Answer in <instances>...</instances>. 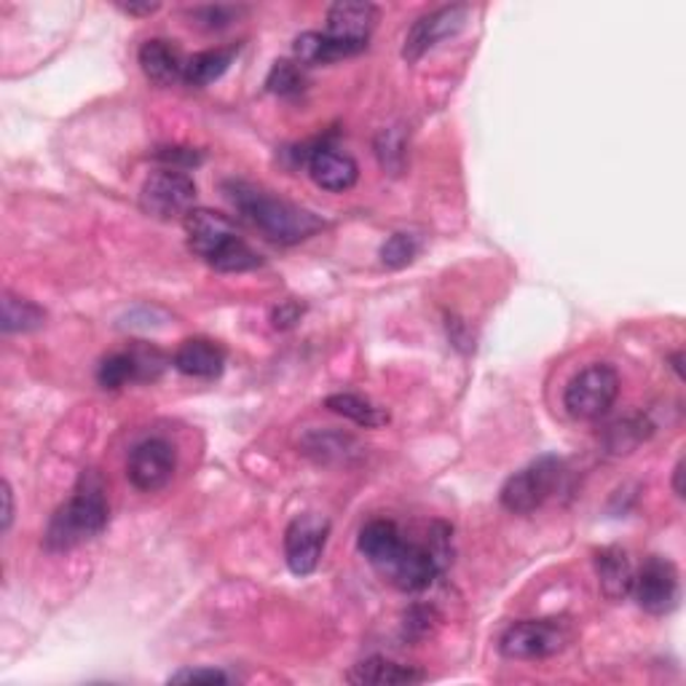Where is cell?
I'll return each instance as SVG.
<instances>
[{"label": "cell", "mask_w": 686, "mask_h": 686, "mask_svg": "<svg viewBox=\"0 0 686 686\" xmlns=\"http://www.w3.org/2000/svg\"><path fill=\"white\" fill-rule=\"evenodd\" d=\"M228 673L218 671V667H185L170 676V684H228Z\"/></svg>", "instance_id": "4dcf8cb0"}, {"label": "cell", "mask_w": 686, "mask_h": 686, "mask_svg": "<svg viewBox=\"0 0 686 686\" xmlns=\"http://www.w3.org/2000/svg\"><path fill=\"white\" fill-rule=\"evenodd\" d=\"M44 322L46 311L38 304L20 298L14 293H3V319H0V328H3L5 335L33 333V330L44 328Z\"/></svg>", "instance_id": "44dd1931"}, {"label": "cell", "mask_w": 686, "mask_h": 686, "mask_svg": "<svg viewBox=\"0 0 686 686\" xmlns=\"http://www.w3.org/2000/svg\"><path fill=\"white\" fill-rule=\"evenodd\" d=\"M652 426L643 419H625L617 421V424L609 430V437H606V445H609L611 454H630L638 443L647 441Z\"/></svg>", "instance_id": "4316f807"}, {"label": "cell", "mask_w": 686, "mask_h": 686, "mask_svg": "<svg viewBox=\"0 0 686 686\" xmlns=\"http://www.w3.org/2000/svg\"><path fill=\"white\" fill-rule=\"evenodd\" d=\"M619 397V373L606 363L587 365L569 381L563 405L569 416L580 421H595L611 411Z\"/></svg>", "instance_id": "3957f363"}, {"label": "cell", "mask_w": 686, "mask_h": 686, "mask_svg": "<svg viewBox=\"0 0 686 686\" xmlns=\"http://www.w3.org/2000/svg\"><path fill=\"white\" fill-rule=\"evenodd\" d=\"M185 233H188V247L194 255L202 258L204 263L220 250L222 244L231 242L233 237H239L237 226L228 215L215 213V209L207 207H194L188 215L183 218Z\"/></svg>", "instance_id": "4fadbf2b"}, {"label": "cell", "mask_w": 686, "mask_h": 686, "mask_svg": "<svg viewBox=\"0 0 686 686\" xmlns=\"http://www.w3.org/2000/svg\"><path fill=\"white\" fill-rule=\"evenodd\" d=\"M561 478H563L561 459H556V456H541V459L523 467L521 472H515L513 478L502 485V493H499L502 507L515 515L534 513V510H539L541 504L558 491Z\"/></svg>", "instance_id": "277c9868"}, {"label": "cell", "mask_w": 686, "mask_h": 686, "mask_svg": "<svg viewBox=\"0 0 686 686\" xmlns=\"http://www.w3.org/2000/svg\"><path fill=\"white\" fill-rule=\"evenodd\" d=\"M98 381L102 389H122L129 381H137V363L132 352H116L102 359L98 368Z\"/></svg>", "instance_id": "d4e9b609"}, {"label": "cell", "mask_w": 686, "mask_h": 686, "mask_svg": "<svg viewBox=\"0 0 686 686\" xmlns=\"http://www.w3.org/2000/svg\"><path fill=\"white\" fill-rule=\"evenodd\" d=\"M673 491H676V496H684V459L673 469Z\"/></svg>", "instance_id": "8d00e7d4"}, {"label": "cell", "mask_w": 686, "mask_h": 686, "mask_svg": "<svg viewBox=\"0 0 686 686\" xmlns=\"http://www.w3.org/2000/svg\"><path fill=\"white\" fill-rule=\"evenodd\" d=\"M330 523L319 515H298L285 531V558L295 576H309L317 571L328 541Z\"/></svg>", "instance_id": "9c48e42d"}, {"label": "cell", "mask_w": 686, "mask_h": 686, "mask_svg": "<svg viewBox=\"0 0 686 686\" xmlns=\"http://www.w3.org/2000/svg\"><path fill=\"white\" fill-rule=\"evenodd\" d=\"M137 59H140L142 73H146L148 81L156 83V87H172L174 81L183 78L185 62H183V57H180V49L172 44V41H164V38L146 41L140 54H137Z\"/></svg>", "instance_id": "9a60e30c"}, {"label": "cell", "mask_w": 686, "mask_h": 686, "mask_svg": "<svg viewBox=\"0 0 686 686\" xmlns=\"http://www.w3.org/2000/svg\"><path fill=\"white\" fill-rule=\"evenodd\" d=\"M630 593L636 595L638 606L643 611L654 614V617L671 614L678 606V598H682V582H678L676 563L667 561V558L652 556L633 576V590Z\"/></svg>", "instance_id": "52a82bcc"}, {"label": "cell", "mask_w": 686, "mask_h": 686, "mask_svg": "<svg viewBox=\"0 0 686 686\" xmlns=\"http://www.w3.org/2000/svg\"><path fill=\"white\" fill-rule=\"evenodd\" d=\"M421 242L413 233H392L381 247V263L389 268H405L419 255Z\"/></svg>", "instance_id": "83f0119b"}, {"label": "cell", "mask_w": 686, "mask_h": 686, "mask_svg": "<svg viewBox=\"0 0 686 686\" xmlns=\"http://www.w3.org/2000/svg\"><path fill=\"white\" fill-rule=\"evenodd\" d=\"M196 183L180 170H159L142 183L140 207L156 220L185 218L194 209Z\"/></svg>", "instance_id": "8992f818"}, {"label": "cell", "mask_w": 686, "mask_h": 686, "mask_svg": "<svg viewBox=\"0 0 686 686\" xmlns=\"http://www.w3.org/2000/svg\"><path fill=\"white\" fill-rule=\"evenodd\" d=\"M11 521H14V491L9 480H3V531H9Z\"/></svg>", "instance_id": "e575fe53"}, {"label": "cell", "mask_w": 686, "mask_h": 686, "mask_svg": "<svg viewBox=\"0 0 686 686\" xmlns=\"http://www.w3.org/2000/svg\"><path fill=\"white\" fill-rule=\"evenodd\" d=\"M233 57H237V49H209L196 54L185 62L183 70V81L194 89H204L209 83H215L218 78L231 68Z\"/></svg>", "instance_id": "ffe728a7"}, {"label": "cell", "mask_w": 686, "mask_h": 686, "mask_svg": "<svg viewBox=\"0 0 686 686\" xmlns=\"http://www.w3.org/2000/svg\"><path fill=\"white\" fill-rule=\"evenodd\" d=\"M293 54L298 65H330L335 59L352 57L354 52H348L339 41L330 38L328 33H304L295 38Z\"/></svg>", "instance_id": "7402d4cb"}, {"label": "cell", "mask_w": 686, "mask_h": 686, "mask_svg": "<svg viewBox=\"0 0 686 686\" xmlns=\"http://www.w3.org/2000/svg\"><path fill=\"white\" fill-rule=\"evenodd\" d=\"M105 489L94 472H83L73 496L54 513L44 534V547L49 552H68L83 541L100 537L107 526Z\"/></svg>", "instance_id": "7a4b0ae2"}, {"label": "cell", "mask_w": 686, "mask_h": 686, "mask_svg": "<svg viewBox=\"0 0 686 686\" xmlns=\"http://www.w3.org/2000/svg\"><path fill=\"white\" fill-rule=\"evenodd\" d=\"M268 92L279 94V98H293V94H300L306 89V73L298 62H290V59H279L274 62L271 73L266 78Z\"/></svg>", "instance_id": "484cf974"}, {"label": "cell", "mask_w": 686, "mask_h": 686, "mask_svg": "<svg viewBox=\"0 0 686 686\" xmlns=\"http://www.w3.org/2000/svg\"><path fill=\"white\" fill-rule=\"evenodd\" d=\"M172 365L191 378H218L226 368V352L215 341L188 339L174 352Z\"/></svg>", "instance_id": "2e32d148"}, {"label": "cell", "mask_w": 686, "mask_h": 686, "mask_svg": "<svg viewBox=\"0 0 686 686\" xmlns=\"http://www.w3.org/2000/svg\"><path fill=\"white\" fill-rule=\"evenodd\" d=\"M595 571H598L601 593L609 601H622L633 590V563L622 547H604L595 556Z\"/></svg>", "instance_id": "e0dca14e"}, {"label": "cell", "mask_w": 686, "mask_h": 686, "mask_svg": "<svg viewBox=\"0 0 686 686\" xmlns=\"http://www.w3.org/2000/svg\"><path fill=\"white\" fill-rule=\"evenodd\" d=\"M378 22V9L373 3H335L328 11L324 33L348 52L359 54L368 46V38Z\"/></svg>", "instance_id": "7c38bea8"}, {"label": "cell", "mask_w": 686, "mask_h": 686, "mask_svg": "<svg viewBox=\"0 0 686 686\" xmlns=\"http://www.w3.org/2000/svg\"><path fill=\"white\" fill-rule=\"evenodd\" d=\"M671 363H673V370H676V373H678V376H682V352H678V354H673V357H671Z\"/></svg>", "instance_id": "74e56055"}, {"label": "cell", "mask_w": 686, "mask_h": 686, "mask_svg": "<svg viewBox=\"0 0 686 686\" xmlns=\"http://www.w3.org/2000/svg\"><path fill=\"white\" fill-rule=\"evenodd\" d=\"M402 534L397 531V526L392 521H370L365 523L363 531H359L357 547L365 556L373 569H381L395 558V552L402 547Z\"/></svg>", "instance_id": "ac0fdd59"}, {"label": "cell", "mask_w": 686, "mask_h": 686, "mask_svg": "<svg viewBox=\"0 0 686 686\" xmlns=\"http://www.w3.org/2000/svg\"><path fill=\"white\" fill-rule=\"evenodd\" d=\"M239 14H244V9H239V5H198L191 11V20L204 30H222L237 22Z\"/></svg>", "instance_id": "f1b7e54d"}, {"label": "cell", "mask_w": 686, "mask_h": 686, "mask_svg": "<svg viewBox=\"0 0 686 686\" xmlns=\"http://www.w3.org/2000/svg\"><path fill=\"white\" fill-rule=\"evenodd\" d=\"M222 191H226L228 202L239 209V215L276 244L306 242L324 228V220L309 209L298 207L287 198L271 196L255 185L242 183V180H228Z\"/></svg>", "instance_id": "6da1fadb"}, {"label": "cell", "mask_w": 686, "mask_h": 686, "mask_svg": "<svg viewBox=\"0 0 686 686\" xmlns=\"http://www.w3.org/2000/svg\"><path fill=\"white\" fill-rule=\"evenodd\" d=\"M348 445H354V441L348 435H341V432H309L300 448L311 459L330 465V461H346V456L352 454Z\"/></svg>", "instance_id": "cb8c5ba5"}, {"label": "cell", "mask_w": 686, "mask_h": 686, "mask_svg": "<svg viewBox=\"0 0 686 686\" xmlns=\"http://www.w3.org/2000/svg\"><path fill=\"white\" fill-rule=\"evenodd\" d=\"M432 622H435V611L430 606H413L405 614V636L424 638L432 630Z\"/></svg>", "instance_id": "d6a6232c"}, {"label": "cell", "mask_w": 686, "mask_h": 686, "mask_svg": "<svg viewBox=\"0 0 686 686\" xmlns=\"http://www.w3.org/2000/svg\"><path fill=\"white\" fill-rule=\"evenodd\" d=\"M469 9L467 5H443V9L430 11L424 14L416 25L411 27V33L405 35V46H402V57L408 62H419L426 52L435 49L443 38L459 33L465 27Z\"/></svg>", "instance_id": "8fae6325"}, {"label": "cell", "mask_w": 686, "mask_h": 686, "mask_svg": "<svg viewBox=\"0 0 686 686\" xmlns=\"http://www.w3.org/2000/svg\"><path fill=\"white\" fill-rule=\"evenodd\" d=\"M378 574L387 582H392L402 593H421V590H426L435 582V576L441 574V565L435 563V558H432V552L426 547L413 545V541H402V547L395 552L392 561L381 565Z\"/></svg>", "instance_id": "30bf717a"}, {"label": "cell", "mask_w": 686, "mask_h": 686, "mask_svg": "<svg viewBox=\"0 0 686 686\" xmlns=\"http://www.w3.org/2000/svg\"><path fill=\"white\" fill-rule=\"evenodd\" d=\"M156 159L170 164V170H180V172H183L185 167L202 164V153H196V150H191V148H159L156 150Z\"/></svg>", "instance_id": "1f68e13d"}, {"label": "cell", "mask_w": 686, "mask_h": 686, "mask_svg": "<svg viewBox=\"0 0 686 686\" xmlns=\"http://www.w3.org/2000/svg\"><path fill=\"white\" fill-rule=\"evenodd\" d=\"M306 167H309L311 180H315L319 188L330 191V194H343V191L352 188L359 178L357 161L335 148L322 146L311 150L309 159H306Z\"/></svg>", "instance_id": "5bb4252c"}, {"label": "cell", "mask_w": 686, "mask_h": 686, "mask_svg": "<svg viewBox=\"0 0 686 686\" xmlns=\"http://www.w3.org/2000/svg\"><path fill=\"white\" fill-rule=\"evenodd\" d=\"M376 153L381 159L384 170H389L392 174L400 172L402 161H405V153H402V137L397 132H381L376 140Z\"/></svg>", "instance_id": "f546056e"}, {"label": "cell", "mask_w": 686, "mask_h": 686, "mask_svg": "<svg viewBox=\"0 0 686 686\" xmlns=\"http://www.w3.org/2000/svg\"><path fill=\"white\" fill-rule=\"evenodd\" d=\"M348 682L359 686H392V684H416L424 682V673L413 671V667L400 665V662L384 660V658H370L359 665H354V671L348 673Z\"/></svg>", "instance_id": "d6986e66"}, {"label": "cell", "mask_w": 686, "mask_h": 686, "mask_svg": "<svg viewBox=\"0 0 686 686\" xmlns=\"http://www.w3.org/2000/svg\"><path fill=\"white\" fill-rule=\"evenodd\" d=\"M174 467H178V454L174 445H170L161 437H148V441L137 443L129 454V465H126V475H129L132 485L137 491H161L172 480Z\"/></svg>", "instance_id": "ba28073f"}, {"label": "cell", "mask_w": 686, "mask_h": 686, "mask_svg": "<svg viewBox=\"0 0 686 686\" xmlns=\"http://www.w3.org/2000/svg\"><path fill=\"white\" fill-rule=\"evenodd\" d=\"M118 9L129 16H150L153 11H159V3H126V5H118Z\"/></svg>", "instance_id": "d590c367"}, {"label": "cell", "mask_w": 686, "mask_h": 686, "mask_svg": "<svg viewBox=\"0 0 686 686\" xmlns=\"http://www.w3.org/2000/svg\"><path fill=\"white\" fill-rule=\"evenodd\" d=\"M300 317H304V306H300L298 300H287V304H282L279 309L271 311V322H274V328H279V330L293 328L295 322H300Z\"/></svg>", "instance_id": "836d02e7"}, {"label": "cell", "mask_w": 686, "mask_h": 686, "mask_svg": "<svg viewBox=\"0 0 686 686\" xmlns=\"http://www.w3.org/2000/svg\"><path fill=\"white\" fill-rule=\"evenodd\" d=\"M324 405L330 408L333 413H339V416L354 421V424L359 426H368V430H376V426H384L389 421V413L381 411L378 405H373L370 400H363V397L357 395H330L328 400H324Z\"/></svg>", "instance_id": "603a6c76"}, {"label": "cell", "mask_w": 686, "mask_h": 686, "mask_svg": "<svg viewBox=\"0 0 686 686\" xmlns=\"http://www.w3.org/2000/svg\"><path fill=\"white\" fill-rule=\"evenodd\" d=\"M571 630L563 619H523L499 638V652L510 660H541L563 652Z\"/></svg>", "instance_id": "5b68a950"}]
</instances>
